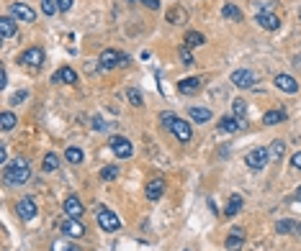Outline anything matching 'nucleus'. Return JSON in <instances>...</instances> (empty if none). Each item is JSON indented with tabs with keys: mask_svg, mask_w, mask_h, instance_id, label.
Here are the masks:
<instances>
[{
	"mask_svg": "<svg viewBox=\"0 0 301 251\" xmlns=\"http://www.w3.org/2000/svg\"><path fill=\"white\" fill-rule=\"evenodd\" d=\"M3 177H6V182H8V185L18 187V185L28 182V177H31V166H28V161H26V159L16 156L13 161H8V164L3 166Z\"/></svg>",
	"mask_w": 301,
	"mask_h": 251,
	"instance_id": "f257e3e1",
	"label": "nucleus"
},
{
	"mask_svg": "<svg viewBox=\"0 0 301 251\" xmlns=\"http://www.w3.org/2000/svg\"><path fill=\"white\" fill-rule=\"evenodd\" d=\"M95 221H98V226H101L106 233H116V231L121 228V218H119L114 211H108V207H101L98 216H95Z\"/></svg>",
	"mask_w": 301,
	"mask_h": 251,
	"instance_id": "f03ea898",
	"label": "nucleus"
},
{
	"mask_svg": "<svg viewBox=\"0 0 301 251\" xmlns=\"http://www.w3.org/2000/svg\"><path fill=\"white\" fill-rule=\"evenodd\" d=\"M98 62H101L103 69H114V67H124V64H129V57L121 54V52H116V49H103Z\"/></svg>",
	"mask_w": 301,
	"mask_h": 251,
	"instance_id": "7ed1b4c3",
	"label": "nucleus"
},
{
	"mask_svg": "<svg viewBox=\"0 0 301 251\" xmlns=\"http://www.w3.org/2000/svg\"><path fill=\"white\" fill-rule=\"evenodd\" d=\"M245 161H247V166H250V170H262V166H265V164L271 161V151H268L265 146H257V149L247 151Z\"/></svg>",
	"mask_w": 301,
	"mask_h": 251,
	"instance_id": "20e7f679",
	"label": "nucleus"
},
{
	"mask_svg": "<svg viewBox=\"0 0 301 251\" xmlns=\"http://www.w3.org/2000/svg\"><path fill=\"white\" fill-rule=\"evenodd\" d=\"M108 146H111V151H114L119 159H131V154H134L131 141H129V139H124V136H111Z\"/></svg>",
	"mask_w": 301,
	"mask_h": 251,
	"instance_id": "39448f33",
	"label": "nucleus"
},
{
	"mask_svg": "<svg viewBox=\"0 0 301 251\" xmlns=\"http://www.w3.org/2000/svg\"><path fill=\"white\" fill-rule=\"evenodd\" d=\"M59 231H62L67 238H80V236L85 233V226H83L80 218H64V221L59 223Z\"/></svg>",
	"mask_w": 301,
	"mask_h": 251,
	"instance_id": "423d86ee",
	"label": "nucleus"
},
{
	"mask_svg": "<svg viewBox=\"0 0 301 251\" xmlns=\"http://www.w3.org/2000/svg\"><path fill=\"white\" fill-rule=\"evenodd\" d=\"M232 85L240 90H250L255 85V72L252 69H235L232 72Z\"/></svg>",
	"mask_w": 301,
	"mask_h": 251,
	"instance_id": "0eeeda50",
	"label": "nucleus"
},
{
	"mask_svg": "<svg viewBox=\"0 0 301 251\" xmlns=\"http://www.w3.org/2000/svg\"><path fill=\"white\" fill-rule=\"evenodd\" d=\"M21 64H26V67H42V62H44V49H39V47H31V49H26L23 54H21V59H18Z\"/></svg>",
	"mask_w": 301,
	"mask_h": 251,
	"instance_id": "6e6552de",
	"label": "nucleus"
},
{
	"mask_svg": "<svg viewBox=\"0 0 301 251\" xmlns=\"http://www.w3.org/2000/svg\"><path fill=\"white\" fill-rule=\"evenodd\" d=\"M11 16L16 21H23V23H34L36 21V11H31L26 3H13L11 6Z\"/></svg>",
	"mask_w": 301,
	"mask_h": 251,
	"instance_id": "1a4fd4ad",
	"label": "nucleus"
},
{
	"mask_svg": "<svg viewBox=\"0 0 301 251\" xmlns=\"http://www.w3.org/2000/svg\"><path fill=\"white\" fill-rule=\"evenodd\" d=\"M173 134H175V139L180 141V144H188V141H191L193 139V129H191V123H185V120H175L173 123V129H170Z\"/></svg>",
	"mask_w": 301,
	"mask_h": 251,
	"instance_id": "9d476101",
	"label": "nucleus"
},
{
	"mask_svg": "<svg viewBox=\"0 0 301 251\" xmlns=\"http://www.w3.org/2000/svg\"><path fill=\"white\" fill-rule=\"evenodd\" d=\"M257 26L260 28H265V31H276L278 26H281V18L276 16V13H271V11H262V13H257Z\"/></svg>",
	"mask_w": 301,
	"mask_h": 251,
	"instance_id": "9b49d317",
	"label": "nucleus"
},
{
	"mask_svg": "<svg viewBox=\"0 0 301 251\" xmlns=\"http://www.w3.org/2000/svg\"><path fill=\"white\" fill-rule=\"evenodd\" d=\"M245 126V120L242 118H235V115H224L221 120H219V131L221 134H237L240 129Z\"/></svg>",
	"mask_w": 301,
	"mask_h": 251,
	"instance_id": "f8f14e48",
	"label": "nucleus"
},
{
	"mask_svg": "<svg viewBox=\"0 0 301 251\" xmlns=\"http://www.w3.org/2000/svg\"><path fill=\"white\" fill-rule=\"evenodd\" d=\"M64 213H67V218H80L83 213H85V207H83V202H80V197H75V195H70L67 200H64Z\"/></svg>",
	"mask_w": 301,
	"mask_h": 251,
	"instance_id": "ddd939ff",
	"label": "nucleus"
},
{
	"mask_svg": "<svg viewBox=\"0 0 301 251\" xmlns=\"http://www.w3.org/2000/svg\"><path fill=\"white\" fill-rule=\"evenodd\" d=\"M18 216L23 221H34L36 218V202H34V197H21L18 200Z\"/></svg>",
	"mask_w": 301,
	"mask_h": 251,
	"instance_id": "4468645a",
	"label": "nucleus"
},
{
	"mask_svg": "<svg viewBox=\"0 0 301 251\" xmlns=\"http://www.w3.org/2000/svg\"><path fill=\"white\" fill-rule=\"evenodd\" d=\"M201 90V79L198 77H185L178 82V93L180 95H196Z\"/></svg>",
	"mask_w": 301,
	"mask_h": 251,
	"instance_id": "2eb2a0df",
	"label": "nucleus"
},
{
	"mask_svg": "<svg viewBox=\"0 0 301 251\" xmlns=\"http://www.w3.org/2000/svg\"><path fill=\"white\" fill-rule=\"evenodd\" d=\"M276 88L283 90V93H288V95H296V93H298V82H296L291 74H278V77H276Z\"/></svg>",
	"mask_w": 301,
	"mask_h": 251,
	"instance_id": "dca6fc26",
	"label": "nucleus"
},
{
	"mask_svg": "<svg viewBox=\"0 0 301 251\" xmlns=\"http://www.w3.org/2000/svg\"><path fill=\"white\" fill-rule=\"evenodd\" d=\"M52 82H64V85H78V72L70 69V67H62L52 74Z\"/></svg>",
	"mask_w": 301,
	"mask_h": 251,
	"instance_id": "f3484780",
	"label": "nucleus"
},
{
	"mask_svg": "<svg viewBox=\"0 0 301 251\" xmlns=\"http://www.w3.org/2000/svg\"><path fill=\"white\" fill-rule=\"evenodd\" d=\"M162 192H165V180L162 177H157V180H152L147 185V190H144V195H147V200H160L162 197Z\"/></svg>",
	"mask_w": 301,
	"mask_h": 251,
	"instance_id": "a211bd4d",
	"label": "nucleus"
},
{
	"mask_svg": "<svg viewBox=\"0 0 301 251\" xmlns=\"http://www.w3.org/2000/svg\"><path fill=\"white\" fill-rule=\"evenodd\" d=\"M16 31H18V26H16L13 16H3V18H0V36H3V38L16 36Z\"/></svg>",
	"mask_w": 301,
	"mask_h": 251,
	"instance_id": "6ab92c4d",
	"label": "nucleus"
},
{
	"mask_svg": "<svg viewBox=\"0 0 301 251\" xmlns=\"http://www.w3.org/2000/svg\"><path fill=\"white\" fill-rule=\"evenodd\" d=\"M276 231H278V233L298 236V233H301V223H298V221H278V223H276Z\"/></svg>",
	"mask_w": 301,
	"mask_h": 251,
	"instance_id": "aec40b11",
	"label": "nucleus"
},
{
	"mask_svg": "<svg viewBox=\"0 0 301 251\" xmlns=\"http://www.w3.org/2000/svg\"><path fill=\"white\" fill-rule=\"evenodd\" d=\"M242 205H245L242 195H232V197H229V205H227V211H224V216H227V218L237 216V213L242 211Z\"/></svg>",
	"mask_w": 301,
	"mask_h": 251,
	"instance_id": "412c9836",
	"label": "nucleus"
},
{
	"mask_svg": "<svg viewBox=\"0 0 301 251\" xmlns=\"http://www.w3.org/2000/svg\"><path fill=\"white\" fill-rule=\"evenodd\" d=\"M16 123H18L16 113H11V110H3V113H0V129H3V131H13Z\"/></svg>",
	"mask_w": 301,
	"mask_h": 251,
	"instance_id": "4be33fe9",
	"label": "nucleus"
},
{
	"mask_svg": "<svg viewBox=\"0 0 301 251\" xmlns=\"http://www.w3.org/2000/svg\"><path fill=\"white\" fill-rule=\"evenodd\" d=\"M188 113H191V118H193L196 123H209V120H211V110H209V108L191 105V110H188Z\"/></svg>",
	"mask_w": 301,
	"mask_h": 251,
	"instance_id": "5701e85b",
	"label": "nucleus"
},
{
	"mask_svg": "<svg viewBox=\"0 0 301 251\" xmlns=\"http://www.w3.org/2000/svg\"><path fill=\"white\" fill-rule=\"evenodd\" d=\"M165 18H168V23H183V21L188 18V13H185V8H183V6H175V8H170V11H168V16H165Z\"/></svg>",
	"mask_w": 301,
	"mask_h": 251,
	"instance_id": "b1692460",
	"label": "nucleus"
},
{
	"mask_svg": "<svg viewBox=\"0 0 301 251\" xmlns=\"http://www.w3.org/2000/svg\"><path fill=\"white\" fill-rule=\"evenodd\" d=\"M204 44H206L204 33H198V31H188V33H185V47L196 49V47H204Z\"/></svg>",
	"mask_w": 301,
	"mask_h": 251,
	"instance_id": "393cba45",
	"label": "nucleus"
},
{
	"mask_svg": "<svg viewBox=\"0 0 301 251\" xmlns=\"http://www.w3.org/2000/svg\"><path fill=\"white\" fill-rule=\"evenodd\" d=\"M64 159H67L70 164H80V161L85 159V154H83V149H78V146H67V149H64Z\"/></svg>",
	"mask_w": 301,
	"mask_h": 251,
	"instance_id": "a878e982",
	"label": "nucleus"
},
{
	"mask_svg": "<svg viewBox=\"0 0 301 251\" xmlns=\"http://www.w3.org/2000/svg\"><path fill=\"white\" fill-rule=\"evenodd\" d=\"M281 120H286V110H268L265 115H262V123L265 126H276Z\"/></svg>",
	"mask_w": 301,
	"mask_h": 251,
	"instance_id": "bb28decb",
	"label": "nucleus"
},
{
	"mask_svg": "<svg viewBox=\"0 0 301 251\" xmlns=\"http://www.w3.org/2000/svg\"><path fill=\"white\" fill-rule=\"evenodd\" d=\"M221 16H224V18H232V21H242V11H240L235 3H224Z\"/></svg>",
	"mask_w": 301,
	"mask_h": 251,
	"instance_id": "cd10ccee",
	"label": "nucleus"
},
{
	"mask_svg": "<svg viewBox=\"0 0 301 251\" xmlns=\"http://www.w3.org/2000/svg\"><path fill=\"white\" fill-rule=\"evenodd\" d=\"M268 151H271V159H273V161H281V159H283V151H286V144H283L281 139H276Z\"/></svg>",
	"mask_w": 301,
	"mask_h": 251,
	"instance_id": "c85d7f7f",
	"label": "nucleus"
},
{
	"mask_svg": "<svg viewBox=\"0 0 301 251\" xmlns=\"http://www.w3.org/2000/svg\"><path fill=\"white\" fill-rule=\"evenodd\" d=\"M42 166H44V172H54L57 166H59V156L49 151V154L44 156V164H42Z\"/></svg>",
	"mask_w": 301,
	"mask_h": 251,
	"instance_id": "c756f323",
	"label": "nucleus"
},
{
	"mask_svg": "<svg viewBox=\"0 0 301 251\" xmlns=\"http://www.w3.org/2000/svg\"><path fill=\"white\" fill-rule=\"evenodd\" d=\"M126 98H129V103H131L134 108H142V103H144V100H142V93H139L137 88H129V90H126Z\"/></svg>",
	"mask_w": 301,
	"mask_h": 251,
	"instance_id": "7c9ffc66",
	"label": "nucleus"
},
{
	"mask_svg": "<svg viewBox=\"0 0 301 251\" xmlns=\"http://www.w3.org/2000/svg\"><path fill=\"white\" fill-rule=\"evenodd\" d=\"M232 113H235V118H242V120H245V115H247V103H245V100H235V103H232Z\"/></svg>",
	"mask_w": 301,
	"mask_h": 251,
	"instance_id": "2f4dec72",
	"label": "nucleus"
},
{
	"mask_svg": "<svg viewBox=\"0 0 301 251\" xmlns=\"http://www.w3.org/2000/svg\"><path fill=\"white\" fill-rule=\"evenodd\" d=\"M224 246H227L229 251H240V248L245 246V238H240V236H229L227 241H224Z\"/></svg>",
	"mask_w": 301,
	"mask_h": 251,
	"instance_id": "473e14b6",
	"label": "nucleus"
},
{
	"mask_svg": "<svg viewBox=\"0 0 301 251\" xmlns=\"http://www.w3.org/2000/svg\"><path fill=\"white\" fill-rule=\"evenodd\" d=\"M42 11L44 16H54L59 8H57V0H42Z\"/></svg>",
	"mask_w": 301,
	"mask_h": 251,
	"instance_id": "72a5a7b5",
	"label": "nucleus"
},
{
	"mask_svg": "<svg viewBox=\"0 0 301 251\" xmlns=\"http://www.w3.org/2000/svg\"><path fill=\"white\" fill-rule=\"evenodd\" d=\"M119 177V166H106V170H101V180H116Z\"/></svg>",
	"mask_w": 301,
	"mask_h": 251,
	"instance_id": "f704fd0d",
	"label": "nucleus"
},
{
	"mask_svg": "<svg viewBox=\"0 0 301 251\" xmlns=\"http://www.w3.org/2000/svg\"><path fill=\"white\" fill-rule=\"evenodd\" d=\"M180 59H183V64H185V67H191V64H193V54H191V47H185V44L180 47Z\"/></svg>",
	"mask_w": 301,
	"mask_h": 251,
	"instance_id": "c9c22d12",
	"label": "nucleus"
},
{
	"mask_svg": "<svg viewBox=\"0 0 301 251\" xmlns=\"http://www.w3.org/2000/svg\"><path fill=\"white\" fill-rule=\"evenodd\" d=\"M175 120H178V115H175V113H162V115H160V123L165 126L168 131L173 129V123H175Z\"/></svg>",
	"mask_w": 301,
	"mask_h": 251,
	"instance_id": "e433bc0d",
	"label": "nucleus"
},
{
	"mask_svg": "<svg viewBox=\"0 0 301 251\" xmlns=\"http://www.w3.org/2000/svg\"><path fill=\"white\" fill-rule=\"evenodd\" d=\"M52 251H80V248H75V246L67 243V241H54V243H52Z\"/></svg>",
	"mask_w": 301,
	"mask_h": 251,
	"instance_id": "4c0bfd02",
	"label": "nucleus"
},
{
	"mask_svg": "<svg viewBox=\"0 0 301 251\" xmlns=\"http://www.w3.org/2000/svg\"><path fill=\"white\" fill-rule=\"evenodd\" d=\"M72 3H75V0H57V8L64 13V11H70V8H72Z\"/></svg>",
	"mask_w": 301,
	"mask_h": 251,
	"instance_id": "58836bf2",
	"label": "nucleus"
},
{
	"mask_svg": "<svg viewBox=\"0 0 301 251\" xmlns=\"http://www.w3.org/2000/svg\"><path fill=\"white\" fill-rule=\"evenodd\" d=\"M291 166H293V170H301V151H296L291 156Z\"/></svg>",
	"mask_w": 301,
	"mask_h": 251,
	"instance_id": "ea45409f",
	"label": "nucleus"
},
{
	"mask_svg": "<svg viewBox=\"0 0 301 251\" xmlns=\"http://www.w3.org/2000/svg\"><path fill=\"white\" fill-rule=\"evenodd\" d=\"M139 3H144L147 8H152V11H157V8H160V0H139Z\"/></svg>",
	"mask_w": 301,
	"mask_h": 251,
	"instance_id": "a19ab883",
	"label": "nucleus"
},
{
	"mask_svg": "<svg viewBox=\"0 0 301 251\" xmlns=\"http://www.w3.org/2000/svg\"><path fill=\"white\" fill-rule=\"evenodd\" d=\"M93 129H95V131H106V123H103V118H93Z\"/></svg>",
	"mask_w": 301,
	"mask_h": 251,
	"instance_id": "79ce46f5",
	"label": "nucleus"
},
{
	"mask_svg": "<svg viewBox=\"0 0 301 251\" xmlns=\"http://www.w3.org/2000/svg\"><path fill=\"white\" fill-rule=\"evenodd\" d=\"M26 98H28V93H16V95H13V100H11V103H13V105H18V103H23V100H26Z\"/></svg>",
	"mask_w": 301,
	"mask_h": 251,
	"instance_id": "37998d69",
	"label": "nucleus"
},
{
	"mask_svg": "<svg viewBox=\"0 0 301 251\" xmlns=\"http://www.w3.org/2000/svg\"><path fill=\"white\" fill-rule=\"evenodd\" d=\"M0 164H8V151H6V146H0Z\"/></svg>",
	"mask_w": 301,
	"mask_h": 251,
	"instance_id": "c03bdc74",
	"label": "nucleus"
},
{
	"mask_svg": "<svg viewBox=\"0 0 301 251\" xmlns=\"http://www.w3.org/2000/svg\"><path fill=\"white\" fill-rule=\"evenodd\" d=\"M8 85V74H6V69L3 72H0V88H6Z\"/></svg>",
	"mask_w": 301,
	"mask_h": 251,
	"instance_id": "a18cd8bd",
	"label": "nucleus"
},
{
	"mask_svg": "<svg viewBox=\"0 0 301 251\" xmlns=\"http://www.w3.org/2000/svg\"><path fill=\"white\" fill-rule=\"evenodd\" d=\"M232 236H240V238H245V231L237 226V228H232Z\"/></svg>",
	"mask_w": 301,
	"mask_h": 251,
	"instance_id": "49530a36",
	"label": "nucleus"
},
{
	"mask_svg": "<svg viewBox=\"0 0 301 251\" xmlns=\"http://www.w3.org/2000/svg\"><path fill=\"white\" fill-rule=\"evenodd\" d=\"M296 64H298V69H301V57H296Z\"/></svg>",
	"mask_w": 301,
	"mask_h": 251,
	"instance_id": "de8ad7c7",
	"label": "nucleus"
},
{
	"mask_svg": "<svg viewBox=\"0 0 301 251\" xmlns=\"http://www.w3.org/2000/svg\"><path fill=\"white\" fill-rule=\"evenodd\" d=\"M296 195H298V200H301V185H298V192H296Z\"/></svg>",
	"mask_w": 301,
	"mask_h": 251,
	"instance_id": "09e8293b",
	"label": "nucleus"
},
{
	"mask_svg": "<svg viewBox=\"0 0 301 251\" xmlns=\"http://www.w3.org/2000/svg\"><path fill=\"white\" fill-rule=\"evenodd\" d=\"M129 3H137V0H129Z\"/></svg>",
	"mask_w": 301,
	"mask_h": 251,
	"instance_id": "8fccbe9b",
	"label": "nucleus"
},
{
	"mask_svg": "<svg viewBox=\"0 0 301 251\" xmlns=\"http://www.w3.org/2000/svg\"><path fill=\"white\" fill-rule=\"evenodd\" d=\"M3 251H6V248H3Z\"/></svg>",
	"mask_w": 301,
	"mask_h": 251,
	"instance_id": "3c124183",
	"label": "nucleus"
}]
</instances>
